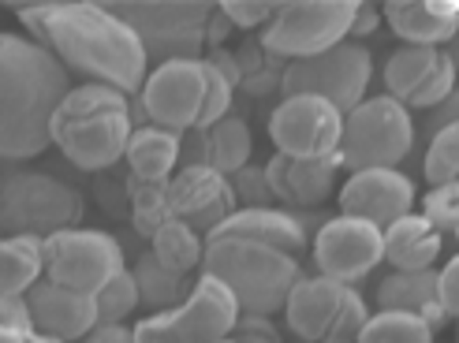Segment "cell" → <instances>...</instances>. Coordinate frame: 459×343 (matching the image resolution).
Masks as SVG:
<instances>
[{
	"label": "cell",
	"mask_w": 459,
	"mask_h": 343,
	"mask_svg": "<svg viewBox=\"0 0 459 343\" xmlns=\"http://www.w3.org/2000/svg\"><path fill=\"white\" fill-rule=\"evenodd\" d=\"M19 22L45 45L67 72H79L90 82L117 86L124 94H143L150 79L146 45L127 19L105 4L60 0V4H22Z\"/></svg>",
	"instance_id": "6da1fadb"
},
{
	"label": "cell",
	"mask_w": 459,
	"mask_h": 343,
	"mask_svg": "<svg viewBox=\"0 0 459 343\" xmlns=\"http://www.w3.org/2000/svg\"><path fill=\"white\" fill-rule=\"evenodd\" d=\"M67 86V67L34 38L0 34V157L27 161L53 146V120Z\"/></svg>",
	"instance_id": "7a4b0ae2"
},
{
	"label": "cell",
	"mask_w": 459,
	"mask_h": 343,
	"mask_svg": "<svg viewBox=\"0 0 459 343\" xmlns=\"http://www.w3.org/2000/svg\"><path fill=\"white\" fill-rule=\"evenodd\" d=\"M134 112L124 90L82 82L64 98L53 120V146L82 172H105L127 157Z\"/></svg>",
	"instance_id": "3957f363"
},
{
	"label": "cell",
	"mask_w": 459,
	"mask_h": 343,
	"mask_svg": "<svg viewBox=\"0 0 459 343\" xmlns=\"http://www.w3.org/2000/svg\"><path fill=\"white\" fill-rule=\"evenodd\" d=\"M205 272L221 277L236 291L243 313H273L284 310L303 269L295 254L243 239H210L205 243Z\"/></svg>",
	"instance_id": "277c9868"
},
{
	"label": "cell",
	"mask_w": 459,
	"mask_h": 343,
	"mask_svg": "<svg viewBox=\"0 0 459 343\" xmlns=\"http://www.w3.org/2000/svg\"><path fill=\"white\" fill-rule=\"evenodd\" d=\"M127 19L143 38L146 53L157 64L169 60H202V45L221 41L228 19L221 4H191V0H153V4H117L112 8Z\"/></svg>",
	"instance_id": "5b68a950"
},
{
	"label": "cell",
	"mask_w": 459,
	"mask_h": 343,
	"mask_svg": "<svg viewBox=\"0 0 459 343\" xmlns=\"http://www.w3.org/2000/svg\"><path fill=\"white\" fill-rule=\"evenodd\" d=\"M243 317V306L236 291L213 272H202L191 295L172 310L150 313L134 325L139 343H217L232 339Z\"/></svg>",
	"instance_id": "8992f818"
},
{
	"label": "cell",
	"mask_w": 459,
	"mask_h": 343,
	"mask_svg": "<svg viewBox=\"0 0 459 343\" xmlns=\"http://www.w3.org/2000/svg\"><path fill=\"white\" fill-rule=\"evenodd\" d=\"M86 213V198L56 176L45 172H15L0 191V227L4 236H38L53 239L79 227Z\"/></svg>",
	"instance_id": "52a82bcc"
},
{
	"label": "cell",
	"mask_w": 459,
	"mask_h": 343,
	"mask_svg": "<svg viewBox=\"0 0 459 343\" xmlns=\"http://www.w3.org/2000/svg\"><path fill=\"white\" fill-rule=\"evenodd\" d=\"M415 146V120L411 108L396 98H366L343 116V139L336 150V165L348 172L366 168H396Z\"/></svg>",
	"instance_id": "ba28073f"
},
{
	"label": "cell",
	"mask_w": 459,
	"mask_h": 343,
	"mask_svg": "<svg viewBox=\"0 0 459 343\" xmlns=\"http://www.w3.org/2000/svg\"><path fill=\"white\" fill-rule=\"evenodd\" d=\"M288 329L307 343H359L370 310L351 284H340L329 277H303L295 284L291 299L284 306Z\"/></svg>",
	"instance_id": "9c48e42d"
},
{
	"label": "cell",
	"mask_w": 459,
	"mask_h": 343,
	"mask_svg": "<svg viewBox=\"0 0 459 343\" xmlns=\"http://www.w3.org/2000/svg\"><path fill=\"white\" fill-rule=\"evenodd\" d=\"M359 4L351 0H291L265 27L262 45L281 60H310L351 38Z\"/></svg>",
	"instance_id": "30bf717a"
},
{
	"label": "cell",
	"mask_w": 459,
	"mask_h": 343,
	"mask_svg": "<svg viewBox=\"0 0 459 343\" xmlns=\"http://www.w3.org/2000/svg\"><path fill=\"white\" fill-rule=\"evenodd\" d=\"M370 72H374L370 49L359 41H343L336 49L317 53L310 60H291L284 72L281 94L284 98H295V94L325 98L329 105H336L343 116H348L351 108H359L366 101Z\"/></svg>",
	"instance_id": "8fae6325"
},
{
	"label": "cell",
	"mask_w": 459,
	"mask_h": 343,
	"mask_svg": "<svg viewBox=\"0 0 459 343\" xmlns=\"http://www.w3.org/2000/svg\"><path fill=\"white\" fill-rule=\"evenodd\" d=\"M205 98H210V67L202 56L157 64L134 101H139V116L146 124L187 134L205 120Z\"/></svg>",
	"instance_id": "7c38bea8"
},
{
	"label": "cell",
	"mask_w": 459,
	"mask_h": 343,
	"mask_svg": "<svg viewBox=\"0 0 459 343\" xmlns=\"http://www.w3.org/2000/svg\"><path fill=\"white\" fill-rule=\"evenodd\" d=\"M124 269H127L124 246L108 232L72 227V232L45 239V277L64 287L98 295L112 277H120Z\"/></svg>",
	"instance_id": "4fadbf2b"
},
{
	"label": "cell",
	"mask_w": 459,
	"mask_h": 343,
	"mask_svg": "<svg viewBox=\"0 0 459 343\" xmlns=\"http://www.w3.org/2000/svg\"><path fill=\"white\" fill-rule=\"evenodd\" d=\"M343 139V112L325 98L295 94L281 98L269 116V142L284 157H307V161H325L336 157Z\"/></svg>",
	"instance_id": "5bb4252c"
},
{
	"label": "cell",
	"mask_w": 459,
	"mask_h": 343,
	"mask_svg": "<svg viewBox=\"0 0 459 343\" xmlns=\"http://www.w3.org/2000/svg\"><path fill=\"white\" fill-rule=\"evenodd\" d=\"M385 262V227L340 213L325 220L314 236V265L321 277L340 284H359Z\"/></svg>",
	"instance_id": "9a60e30c"
},
{
	"label": "cell",
	"mask_w": 459,
	"mask_h": 343,
	"mask_svg": "<svg viewBox=\"0 0 459 343\" xmlns=\"http://www.w3.org/2000/svg\"><path fill=\"white\" fill-rule=\"evenodd\" d=\"M385 90L403 108H441L455 90V64L445 49L400 45L385 60Z\"/></svg>",
	"instance_id": "2e32d148"
},
{
	"label": "cell",
	"mask_w": 459,
	"mask_h": 343,
	"mask_svg": "<svg viewBox=\"0 0 459 343\" xmlns=\"http://www.w3.org/2000/svg\"><path fill=\"white\" fill-rule=\"evenodd\" d=\"M340 213L370 220L377 227H393L396 220L415 213V183H411L400 168H366L351 172L336 191Z\"/></svg>",
	"instance_id": "e0dca14e"
},
{
	"label": "cell",
	"mask_w": 459,
	"mask_h": 343,
	"mask_svg": "<svg viewBox=\"0 0 459 343\" xmlns=\"http://www.w3.org/2000/svg\"><path fill=\"white\" fill-rule=\"evenodd\" d=\"M169 202H172V220H183L205 239L239 210L232 179L213 168H179L169 179Z\"/></svg>",
	"instance_id": "ac0fdd59"
},
{
	"label": "cell",
	"mask_w": 459,
	"mask_h": 343,
	"mask_svg": "<svg viewBox=\"0 0 459 343\" xmlns=\"http://www.w3.org/2000/svg\"><path fill=\"white\" fill-rule=\"evenodd\" d=\"M30 317H34V329L41 336H56L64 343L72 339H86L101 325V313H98V299L86 291L75 287H64L56 280L45 277L30 295Z\"/></svg>",
	"instance_id": "d6986e66"
},
{
	"label": "cell",
	"mask_w": 459,
	"mask_h": 343,
	"mask_svg": "<svg viewBox=\"0 0 459 343\" xmlns=\"http://www.w3.org/2000/svg\"><path fill=\"white\" fill-rule=\"evenodd\" d=\"M250 127L239 116H224L210 127H195L183 134V168H213L232 179L250 165Z\"/></svg>",
	"instance_id": "ffe728a7"
},
{
	"label": "cell",
	"mask_w": 459,
	"mask_h": 343,
	"mask_svg": "<svg viewBox=\"0 0 459 343\" xmlns=\"http://www.w3.org/2000/svg\"><path fill=\"white\" fill-rule=\"evenodd\" d=\"M388 30L415 49H445L459 34V0H388Z\"/></svg>",
	"instance_id": "44dd1931"
},
{
	"label": "cell",
	"mask_w": 459,
	"mask_h": 343,
	"mask_svg": "<svg viewBox=\"0 0 459 343\" xmlns=\"http://www.w3.org/2000/svg\"><path fill=\"white\" fill-rule=\"evenodd\" d=\"M336 157H325V161H307V157H284L273 153L265 176H269V191L277 202L291 205V210H314L321 205L333 187H336Z\"/></svg>",
	"instance_id": "7402d4cb"
},
{
	"label": "cell",
	"mask_w": 459,
	"mask_h": 343,
	"mask_svg": "<svg viewBox=\"0 0 459 343\" xmlns=\"http://www.w3.org/2000/svg\"><path fill=\"white\" fill-rule=\"evenodd\" d=\"M377 310L422 317V322L437 332L448 322L445 303H441V272L437 269H422V272H396L393 269L377 284Z\"/></svg>",
	"instance_id": "603a6c76"
},
{
	"label": "cell",
	"mask_w": 459,
	"mask_h": 343,
	"mask_svg": "<svg viewBox=\"0 0 459 343\" xmlns=\"http://www.w3.org/2000/svg\"><path fill=\"white\" fill-rule=\"evenodd\" d=\"M210 239H243V243L284 250V254H299L307 246V224L288 210H277V205H269V210H236Z\"/></svg>",
	"instance_id": "cb8c5ba5"
},
{
	"label": "cell",
	"mask_w": 459,
	"mask_h": 343,
	"mask_svg": "<svg viewBox=\"0 0 459 343\" xmlns=\"http://www.w3.org/2000/svg\"><path fill=\"white\" fill-rule=\"evenodd\" d=\"M441 246H445V236L437 227L422 213H411L385 232V262L396 272H422V269H433V262L441 258Z\"/></svg>",
	"instance_id": "d4e9b609"
},
{
	"label": "cell",
	"mask_w": 459,
	"mask_h": 343,
	"mask_svg": "<svg viewBox=\"0 0 459 343\" xmlns=\"http://www.w3.org/2000/svg\"><path fill=\"white\" fill-rule=\"evenodd\" d=\"M124 161L127 172L139 179H172L183 168V134L157 124H139Z\"/></svg>",
	"instance_id": "484cf974"
},
{
	"label": "cell",
	"mask_w": 459,
	"mask_h": 343,
	"mask_svg": "<svg viewBox=\"0 0 459 343\" xmlns=\"http://www.w3.org/2000/svg\"><path fill=\"white\" fill-rule=\"evenodd\" d=\"M45 280V239L4 236L0 243V299L30 295Z\"/></svg>",
	"instance_id": "4316f807"
},
{
	"label": "cell",
	"mask_w": 459,
	"mask_h": 343,
	"mask_svg": "<svg viewBox=\"0 0 459 343\" xmlns=\"http://www.w3.org/2000/svg\"><path fill=\"white\" fill-rule=\"evenodd\" d=\"M127 205H131V224L134 232L153 239L160 227L172 220V202H169V179H139L127 176L124 183Z\"/></svg>",
	"instance_id": "83f0119b"
},
{
	"label": "cell",
	"mask_w": 459,
	"mask_h": 343,
	"mask_svg": "<svg viewBox=\"0 0 459 343\" xmlns=\"http://www.w3.org/2000/svg\"><path fill=\"white\" fill-rule=\"evenodd\" d=\"M131 272H134V280H139L143 303H146L150 310H157V313L179 306V303L191 295V287H195V284H187V277H183V272L160 265V262L150 254V250L131 265Z\"/></svg>",
	"instance_id": "f1b7e54d"
},
{
	"label": "cell",
	"mask_w": 459,
	"mask_h": 343,
	"mask_svg": "<svg viewBox=\"0 0 459 343\" xmlns=\"http://www.w3.org/2000/svg\"><path fill=\"white\" fill-rule=\"evenodd\" d=\"M150 254L160 262V265H169L176 272H187L195 265L205 262V236H198L195 227H187L183 220H169L160 232L150 239Z\"/></svg>",
	"instance_id": "f546056e"
},
{
	"label": "cell",
	"mask_w": 459,
	"mask_h": 343,
	"mask_svg": "<svg viewBox=\"0 0 459 343\" xmlns=\"http://www.w3.org/2000/svg\"><path fill=\"white\" fill-rule=\"evenodd\" d=\"M239 60V90L247 94H269V90L284 86V72H288V60H281L277 53H269L262 38L255 45H247V49L236 53Z\"/></svg>",
	"instance_id": "4dcf8cb0"
},
{
	"label": "cell",
	"mask_w": 459,
	"mask_h": 343,
	"mask_svg": "<svg viewBox=\"0 0 459 343\" xmlns=\"http://www.w3.org/2000/svg\"><path fill=\"white\" fill-rule=\"evenodd\" d=\"M422 176L429 187H448L459 183V124H445L441 131L429 134Z\"/></svg>",
	"instance_id": "1f68e13d"
},
{
	"label": "cell",
	"mask_w": 459,
	"mask_h": 343,
	"mask_svg": "<svg viewBox=\"0 0 459 343\" xmlns=\"http://www.w3.org/2000/svg\"><path fill=\"white\" fill-rule=\"evenodd\" d=\"M359 343H433V329L422 322V317L377 310L370 322H366Z\"/></svg>",
	"instance_id": "d6a6232c"
},
{
	"label": "cell",
	"mask_w": 459,
	"mask_h": 343,
	"mask_svg": "<svg viewBox=\"0 0 459 343\" xmlns=\"http://www.w3.org/2000/svg\"><path fill=\"white\" fill-rule=\"evenodd\" d=\"M98 313H101V325H124L127 317L143 306V291H139V280L134 272L124 269L120 277H112L98 295Z\"/></svg>",
	"instance_id": "836d02e7"
},
{
	"label": "cell",
	"mask_w": 459,
	"mask_h": 343,
	"mask_svg": "<svg viewBox=\"0 0 459 343\" xmlns=\"http://www.w3.org/2000/svg\"><path fill=\"white\" fill-rule=\"evenodd\" d=\"M422 217L437 227L445 239H459V183L429 187L422 194Z\"/></svg>",
	"instance_id": "e575fe53"
},
{
	"label": "cell",
	"mask_w": 459,
	"mask_h": 343,
	"mask_svg": "<svg viewBox=\"0 0 459 343\" xmlns=\"http://www.w3.org/2000/svg\"><path fill=\"white\" fill-rule=\"evenodd\" d=\"M232 187H236V198L243 202L239 210H269L273 205V191H269V176H265V165H247L232 176Z\"/></svg>",
	"instance_id": "d590c367"
},
{
	"label": "cell",
	"mask_w": 459,
	"mask_h": 343,
	"mask_svg": "<svg viewBox=\"0 0 459 343\" xmlns=\"http://www.w3.org/2000/svg\"><path fill=\"white\" fill-rule=\"evenodd\" d=\"M277 12H281V4H269V0H224L221 4V15L228 19V27H243V30H250V27H269L273 19H277Z\"/></svg>",
	"instance_id": "8d00e7d4"
},
{
	"label": "cell",
	"mask_w": 459,
	"mask_h": 343,
	"mask_svg": "<svg viewBox=\"0 0 459 343\" xmlns=\"http://www.w3.org/2000/svg\"><path fill=\"white\" fill-rule=\"evenodd\" d=\"M232 339L236 343H281V332L265 313H243Z\"/></svg>",
	"instance_id": "74e56055"
},
{
	"label": "cell",
	"mask_w": 459,
	"mask_h": 343,
	"mask_svg": "<svg viewBox=\"0 0 459 343\" xmlns=\"http://www.w3.org/2000/svg\"><path fill=\"white\" fill-rule=\"evenodd\" d=\"M0 329L38 332V329H34V317H30V303H27V295H12V299H0Z\"/></svg>",
	"instance_id": "f35d334b"
},
{
	"label": "cell",
	"mask_w": 459,
	"mask_h": 343,
	"mask_svg": "<svg viewBox=\"0 0 459 343\" xmlns=\"http://www.w3.org/2000/svg\"><path fill=\"white\" fill-rule=\"evenodd\" d=\"M441 303H445V313L459 322V254L448 258V265L441 269Z\"/></svg>",
	"instance_id": "ab89813d"
},
{
	"label": "cell",
	"mask_w": 459,
	"mask_h": 343,
	"mask_svg": "<svg viewBox=\"0 0 459 343\" xmlns=\"http://www.w3.org/2000/svg\"><path fill=\"white\" fill-rule=\"evenodd\" d=\"M381 19H385V12H377L374 4H359L355 22H351V38H348V41H362V38H370V34L381 27Z\"/></svg>",
	"instance_id": "60d3db41"
},
{
	"label": "cell",
	"mask_w": 459,
	"mask_h": 343,
	"mask_svg": "<svg viewBox=\"0 0 459 343\" xmlns=\"http://www.w3.org/2000/svg\"><path fill=\"white\" fill-rule=\"evenodd\" d=\"M79 343H139V336H134V329H127V325H98Z\"/></svg>",
	"instance_id": "b9f144b4"
},
{
	"label": "cell",
	"mask_w": 459,
	"mask_h": 343,
	"mask_svg": "<svg viewBox=\"0 0 459 343\" xmlns=\"http://www.w3.org/2000/svg\"><path fill=\"white\" fill-rule=\"evenodd\" d=\"M445 124H459V86L452 90V98L441 105V108H433V116H429V124H426V131L433 134V131H441Z\"/></svg>",
	"instance_id": "7bdbcfd3"
},
{
	"label": "cell",
	"mask_w": 459,
	"mask_h": 343,
	"mask_svg": "<svg viewBox=\"0 0 459 343\" xmlns=\"http://www.w3.org/2000/svg\"><path fill=\"white\" fill-rule=\"evenodd\" d=\"M34 332H19V329H0V343H30Z\"/></svg>",
	"instance_id": "ee69618b"
},
{
	"label": "cell",
	"mask_w": 459,
	"mask_h": 343,
	"mask_svg": "<svg viewBox=\"0 0 459 343\" xmlns=\"http://www.w3.org/2000/svg\"><path fill=\"white\" fill-rule=\"evenodd\" d=\"M445 53L452 56V64H455V72H459V34H455V38H452V41L445 45Z\"/></svg>",
	"instance_id": "f6af8a7d"
},
{
	"label": "cell",
	"mask_w": 459,
	"mask_h": 343,
	"mask_svg": "<svg viewBox=\"0 0 459 343\" xmlns=\"http://www.w3.org/2000/svg\"><path fill=\"white\" fill-rule=\"evenodd\" d=\"M30 343H64V339H56V336H41V332H34V336H30Z\"/></svg>",
	"instance_id": "bcb514c9"
},
{
	"label": "cell",
	"mask_w": 459,
	"mask_h": 343,
	"mask_svg": "<svg viewBox=\"0 0 459 343\" xmlns=\"http://www.w3.org/2000/svg\"><path fill=\"white\" fill-rule=\"evenodd\" d=\"M217 343H236V339H217Z\"/></svg>",
	"instance_id": "7dc6e473"
}]
</instances>
